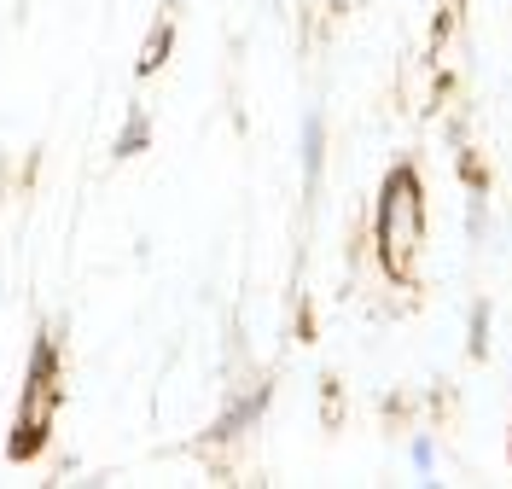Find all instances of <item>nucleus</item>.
<instances>
[{
	"label": "nucleus",
	"mask_w": 512,
	"mask_h": 489,
	"mask_svg": "<svg viewBox=\"0 0 512 489\" xmlns=\"http://www.w3.org/2000/svg\"><path fill=\"white\" fill-rule=\"evenodd\" d=\"M59 379H64V338H59V321H53V326H41L30 344L24 402H59Z\"/></svg>",
	"instance_id": "7ed1b4c3"
},
{
	"label": "nucleus",
	"mask_w": 512,
	"mask_h": 489,
	"mask_svg": "<svg viewBox=\"0 0 512 489\" xmlns=\"http://www.w3.org/2000/svg\"><path fill=\"white\" fill-rule=\"evenodd\" d=\"M489 233H495L489 193H472V198H466V239H472V245H489Z\"/></svg>",
	"instance_id": "9d476101"
},
{
	"label": "nucleus",
	"mask_w": 512,
	"mask_h": 489,
	"mask_svg": "<svg viewBox=\"0 0 512 489\" xmlns=\"http://www.w3.org/2000/svg\"><path fill=\"white\" fill-rule=\"evenodd\" d=\"M437 460H443L437 431H414V437H408V472H414V478H437Z\"/></svg>",
	"instance_id": "1a4fd4ad"
},
{
	"label": "nucleus",
	"mask_w": 512,
	"mask_h": 489,
	"mask_svg": "<svg viewBox=\"0 0 512 489\" xmlns=\"http://www.w3.org/2000/svg\"><path fill=\"white\" fill-rule=\"evenodd\" d=\"M326 111L320 105H303L297 117V169H303V204H315L320 187H326Z\"/></svg>",
	"instance_id": "20e7f679"
},
{
	"label": "nucleus",
	"mask_w": 512,
	"mask_h": 489,
	"mask_svg": "<svg viewBox=\"0 0 512 489\" xmlns=\"http://www.w3.org/2000/svg\"><path fill=\"white\" fill-rule=\"evenodd\" d=\"M53 408H59V402H24V408H18V420H12V437H6V460H35L41 449H47Z\"/></svg>",
	"instance_id": "39448f33"
},
{
	"label": "nucleus",
	"mask_w": 512,
	"mask_h": 489,
	"mask_svg": "<svg viewBox=\"0 0 512 489\" xmlns=\"http://www.w3.org/2000/svg\"><path fill=\"white\" fill-rule=\"evenodd\" d=\"M268 408H274V379H245L239 391L227 396V408L210 420V443H239V437H251L256 425L268 420Z\"/></svg>",
	"instance_id": "f03ea898"
},
{
	"label": "nucleus",
	"mask_w": 512,
	"mask_h": 489,
	"mask_svg": "<svg viewBox=\"0 0 512 489\" xmlns=\"http://www.w3.org/2000/svg\"><path fill=\"white\" fill-rule=\"evenodd\" d=\"M169 53H175V18H158L152 35H146V47H140V59H134V76H158L169 65Z\"/></svg>",
	"instance_id": "0eeeda50"
},
{
	"label": "nucleus",
	"mask_w": 512,
	"mask_h": 489,
	"mask_svg": "<svg viewBox=\"0 0 512 489\" xmlns=\"http://www.w3.org/2000/svg\"><path fill=\"white\" fill-rule=\"evenodd\" d=\"M443 140H448V146H454V152H460V146H466V123L454 117V123H448V129H443Z\"/></svg>",
	"instance_id": "f8f14e48"
},
{
	"label": "nucleus",
	"mask_w": 512,
	"mask_h": 489,
	"mask_svg": "<svg viewBox=\"0 0 512 489\" xmlns=\"http://www.w3.org/2000/svg\"><path fill=\"white\" fill-rule=\"evenodd\" d=\"M373 245H379V262L396 280L414 274L419 251H425V181H419L414 158L384 169L379 198H373Z\"/></svg>",
	"instance_id": "f257e3e1"
},
{
	"label": "nucleus",
	"mask_w": 512,
	"mask_h": 489,
	"mask_svg": "<svg viewBox=\"0 0 512 489\" xmlns=\"http://www.w3.org/2000/svg\"><path fill=\"white\" fill-rule=\"evenodd\" d=\"M460 175H466V193H489V169L472 158V146H460Z\"/></svg>",
	"instance_id": "9b49d317"
},
{
	"label": "nucleus",
	"mask_w": 512,
	"mask_h": 489,
	"mask_svg": "<svg viewBox=\"0 0 512 489\" xmlns=\"http://www.w3.org/2000/svg\"><path fill=\"white\" fill-rule=\"evenodd\" d=\"M507 460H512V431H507Z\"/></svg>",
	"instance_id": "4468645a"
},
{
	"label": "nucleus",
	"mask_w": 512,
	"mask_h": 489,
	"mask_svg": "<svg viewBox=\"0 0 512 489\" xmlns=\"http://www.w3.org/2000/svg\"><path fill=\"white\" fill-rule=\"evenodd\" d=\"M152 134H158L152 111H146V105H128V117L117 123V134H111V158L128 163V158H140V152H152Z\"/></svg>",
	"instance_id": "423d86ee"
},
{
	"label": "nucleus",
	"mask_w": 512,
	"mask_h": 489,
	"mask_svg": "<svg viewBox=\"0 0 512 489\" xmlns=\"http://www.w3.org/2000/svg\"><path fill=\"white\" fill-rule=\"evenodd\" d=\"M344 6H350V0H332V12H344Z\"/></svg>",
	"instance_id": "ddd939ff"
},
{
	"label": "nucleus",
	"mask_w": 512,
	"mask_h": 489,
	"mask_svg": "<svg viewBox=\"0 0 512 489\" xmlns=\"http://www.w3.org/2000/svg\"><path fill=\"white\" fill-rule=\"evenodd\" d=\"M489 321H495V303L472 297L466 303V356L472 361H489Z\"/></svg>",
	"instance_id": "6e6552de"
},
{
	"label": "nucleus",
	"mask_w": 512,
	"mask_h": 489,
	"mask_svg": "<svg viewBox=\"0 0 512 489\" xmlns=\"http://www.w3.org/2000/svg\"><path fill=\"white\" fill-rule=\"evenodd\" d=\"M268 6H280V0H268Z\"/></svg>",
	"instance_id": "2eb2a0df"
}]
</instances>
